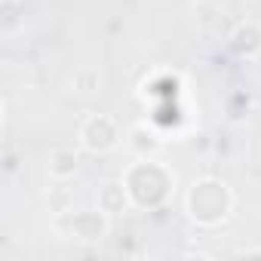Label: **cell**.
<instances>
[{
	"label": "cell",
	"mask_w": 261,
	"mask_h": 261,
	"mask_svg": "<svg viewBox=\"0 0 261 261\" xmlns=\"http://www.w3.org/2000/svg\"><path fill=\"white\" fill-rule=\"evenodd\" d=\"M77 169V154L74 151H59L53 157V175H71Z\"/></svg>",
	"instance_id": "cell-6"
},
{
	"label": "cell",
	"mask_w": 261,
	"mask_h": 261,
	"mask_svg": "<svg viewBox=\"0 0 261 261\" xmlns=\"http://www.w3.org/2000/svg\"><path fill=\"white\" fill-rule=\"evenodd\" d=\"M98 203H101V209L105 212H123V206H126V191H123V185H117V181H111V185H105L101 188V194H98Z\"/></svg>",
	"instance_id": "cell-4"
},
{
	"label": "cell",
	"mask_w": 261,
	"mask_h": 261,
	"mask_svg": "<svg viewBox=\"0 0 261 261\" xmlns=\"http://www.w3.org/2000/svg\"><path fill=\"white\" fill-rule=\"evenodd\" d=\"M233 46L240 49V53H255V49H261V34L249 25V28H240L237 34H233Z\"/></svg>",
	"instance_id": "cell-5"
},
{
	"label": "cell",
	"mask_w": 261,
	"mask_h": 261,
	"mask_svg": "<svg viewBox=\"0 0 261 261\" xmlns=\"http://www.w3.org/2000/svg\"><path fill=\"white\" fill-rule=\"evenodd\" d=\"M114 142H117V129L108 117H92L83 126V145L89 151H108L114 148Z\"/></svg>",
	"instance_id": "cell-2"
},
{
	"label": "cell",
	"mask_w": 261,
	"mask_h": 261,
	"mask_svg": "<svg viewBox=\"0 0 261 261\" xmlns=\"http://www.w3.org/2000/svg\"><path fill=\"white\" fill-rule=\"evenodd\" d=\"M74 230H77V237H83V240H98V237L108 230V224H105V218L95 215V212H80V215H74Z\"/></svg>",
	"instance_id": "cell-3"
},
{
	"label": "cell",
	"mask_w": 261,
	"mask_h": 261,
	"mask_svg": "<svg viewBox=\"0 0 261 261\" xmlns=\"http://www.w3.org/2000/svg\"><path fill=\"white\" fill-rule=\"evenodd\" d=\"M209 191H212V181H203L191 194V209H194V218L200 221H218L227 212V191H221L215 200H209Z\"/></svg>",
	"instance_id": "cell-1"
},
{
	"label": "cell",
	"mask_w": 261,
	"mask_h": 261,
	"mask_svg": "<svg viewBox=\"0 0 261 261\" xmlns=\"http://www.w3.org/2000/svg\"><path fill=\"white\" fill-rule=\"evenodd\" d=\"M92 80H98V74H80V77H77V83H80V89H83V92H89V89H92Z\"/></svg>",
	"instance_id": "cell-7"
}]
</instances>
